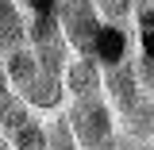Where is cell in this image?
I'll list each match as a JSON object with an SVG mask.
<instances>
[{
  "label": "cell",
  "instance_id": "obj_7",
  "mask_svg": "<svg viewBox=\"0 0 154 150\" xmlns=\"http://www.w3.org/2000/svg\"><path fill=\"white\" fill-rule=\"evenodd\" d=\"M23 96L35 104V108H58L62 104V77L54 73H38L27 89H23Z\"/></svg>",
  "mask_w": 154,
  "mask_h": 150
},
{
  "label": "cell",
  "instance_id": "obj_2",
  "mask_svg": "<svg viewBox=\"0 0 154 150\" xmlns=\"http://www.w3.org/2000/svg\"><path fill=\"white\" fill-rule=\"evenodd\" d=\"M96 8L93 0H62V31L69 38V46L93 54V38L100 31V19H96Z\"/></svg>",
  "mask_w": 154,
  "mask_h": 150
},
{
  "label": "cell",
  "instance_id": "obj_14",
  "mask_svg": "<svg viewBox=\"0 0 154 150\" xmlns=\"http://www.w3.org/2000/svg\"><path fill=\"white\" fill-rule=\"evenodd\" d=\"M135 19H139V35L154 31V0H135Z\"/></svg>",
  "mask_w": 154,
  "mask_h": 150
},
{
  "label": "cell",
  "instance_id": "obj_4",
  "mask_svg": "<svg viewBox=\"0 0 154 150\" xmlns=\"http://www.w3.org/2000/svg\"><path fill=\"white\" fill-rule=\"evenodd\" d=\"M104 85H108V96H112V104H116L123 115H127L135 104L143 100V81H139V69H135L131 62H127V66H116V69H108Z\"/></svg>",
  "mask_w": 154,
  "mask_h": 150
},
{
  "label": "cell",
  "instance_id": "obj_9",
  "mask_svg": "<svg viewBox=\"0 0 154 150\" xmlns=\"http://www.w3.org/2000/svg\"><path fill=\"white\" fill-rule=\"evenodd\" d=\"M123 119H127L131 139H150V135H154V100H150V96H143Z\"/></svg>",
  "mask_w": 154,
  "mask_h": 150
},
{
  "label": "cell",
  "instance_id": "obj_12",
  "mask_svg": "<svg viewBox=\"0 0 154 150\" xmlns=\"http://www.w3.org/2000/svg\"><path fill=\"white\" fill-rule=\"evenodd\" d=\"M50 131V139H46V150H77V135H73V127L58 115L54 123L46 127Z\"/></svg>",
  "mask_w": 154,
  "mask_h": 150
},
{
  "label": "cell",
  "instance_id": "obj_20",
  "mask_svg": "<svg viewBox=\"0 0 154 150\" xmlns=\"http://www.w3.org/2000/svg\"><path fill=\"white\" fill-rule=\"evenodd\" d=\"M93 4H96V0H93Z\"/></svg>",
  "mask_w": 154,
  "mask_h": 150
},
{
  "label": "cell",
  "instance_id": "obj_18",
  "mask_svg": "<svg viewBox=\"0 0 154 150\" xmlns=\"http://www.w3.org/2000/svg\"><path fill=\"white\" fill-rule=\"evenodd\" d=\"M116 150H154V146H150V142H139V139H123Z\"/></svg>",
  "mask_w": 154,
  "mask_h": 150
},
{
  "label": "cell",
  "instance_id": "obj_1",
  "mask_svg": "<svg viewBox=\"0 0 154 150\" xmlns=\"http://www.w3.org/2000/svg\"><path fill=\"white\" fill-rule=\"evenodd\" d=\"M69 127H73L77 142L85 150H116V131H112V108L100 96H85L77 100L69 112Z\"/></svg>",
  "mask_w": 154,
  "mask_h": 150
},
{
  "label": "cell",
  "instance_id": "obj_5",
  "mask_svg": "<svg viewBox=\"0 0 154 150\" xmlns=\"http://www.w3.org/2000/svg\"><path fill=\"white\" fill-rule=\"evenodd\" d=\"M100 81H104V73H100V66H96V58H93V54L73 58V62H69V69H66V85H69V93H73L77 100L96 96Z\"/></svg>",
  "mask_w": 154,
  "mask_h": 150
},
{
  "label": "cell",
  "instance_id": "obj_16",
  "mask_svg": "<svg viewBox=\"0 0 154 150\" xmlns=\"http://www.w3.org/2000/svg\"><path fill=\"white\" fill-rule=\"evenodd\" d=\"M139 46H143V58H150V62H154V31L139 35Z\"/></svg>",
  "mask_w": 154,
  "mask_h": 150
},
{
  "label": "cell",
  "instance_id": "obj_3",
  "mask_svg": "<svg viewBox=\"0 0 154 150\" xmlns=\"http://www.w3.org/2000/svg\"><path fill=\"white\" fill-rule=\"evenodd\" d=\"M131 35H127V27L123 23H100V31L93 38V58L96 62H104L108 69L116 66H127L131 62Z\"/></svg>",
  "mask_w": 154,
  "mask_h": 150
},
{
  "label": "cell",
  "instance_id": "obj_15",
  "mask_svg": "<svg viewBox=\"0 0 154 150\" xmlns=\"http://www.w3.org/2000/svg\"><path fill=\"white\" fill-rule=\"evenodd\" d=\"M31 16H62V0H19Z\"/></svg>",
  "mask_w": 154,
  "mask_h": 150
},
{
  "label": "cell",
  "instance_id": "obj_19",
  "mask_svg": "<svg viewBox=\"0 0 154 150\" xmlns=\"http://www.w3.org/2000/svg\"><path fill=\"white\" fill-rule=\"evenodd\" d=\"M0 150H8V142H0Z\"/></svg>",
  "mask_w": 154,
  "mask_h": 150
},
{
  "label": "cell",
  "instance_id": "obj_10",
  "mask_svg": "<svg viewBox=\"0 0 154 150\" xmlns=\"http://www.w3.org/2000/svg\"><path fill=\"white\" fill-rule=\"evenodd\" d=\"M27 123H31V112H27V104H23V100H19V96H0V127H4V131H23V127H27Z\"/></svg>",
  "mask_w": 154,
  "mask_h": 150
},
{
  "label": "cell",
  "instance_id": "obj_13",
  "mask_svg": "<svg viewBox=\"0 0 154 150\" xmlns=\"http://www.w3.org/2000/svg\"><path fill=\"white\" fill-rule=\"evenodd\" d=\"M96 8H100V16L108 19V23H119V19L127 16L131 0H96Z\"/></svg>",
  "mask_w": 154,
  "mask_h": 150
},
{
  "label": "cell",
  "instance_id": "obj_8",
  "mask_svg": "<svg viewBox=\"0 0 154 150\" xmlns=\"http://www.w3.org/2000/svg\"><path fill=\"white\" fill-rule=\"evenodd\" d=\"M8 73H12V81H16L19 89H27V85L42 73L38 54H35V50H12V54H8Z\"/></svg>",
  "mask_w": 154,
  "mask_h": 150
},
{
  "label": "cell",
  "instance_id": "obj_6",
  "mask_svg": "<svg viewBox=\"0 0 154 150\" xmlns=\"http://www.w3.org/2000/svg\"><path fill=\"white\" fill-rule=\"evenodd\" d=\"M27 42V19L19 12V0H0V50H23Z\"/></svg>",
  "mask_w": 154,
  "mask_h": 150
},
{
  "label": "cell",
  "instance_id": "obj_11",
  "mask_svg": "<svg viewBox=\"0 0 154 150\" xmlns=\"http://www.w3.org/2000/svg\"><path fill=\"white\" fill-rule=\"evenodd\" d=\"M46 139H50V131H46L42 123H35V119H31L23 131L12 135V146H16V150H46Z\"/></svg>",
  "mask_w": 154,
  "mask_h": 150
},
{
  "label": "cell",
  "instance_id": "obj_17",
  "mask_svg": "<svg viewBox=\"0 0 154 150\" xmlns=\"http://www.w3.org/2000/svg\"><path fill=\"white\" fill-rule=\"evenodd\" d=\"M8 81H12V73H8V58H0V96L12 93V89H8Z\"/></svg>",
  "mask_w": 154,
  "mask_h": 150
}]
</instances>
